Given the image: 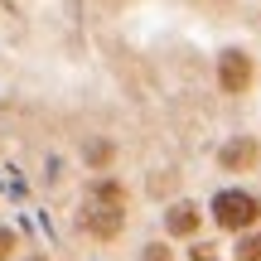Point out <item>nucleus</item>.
Instances as JSON below:
<instances>
[{"label": "nucleus", "mask_w": 261, "mask_h": 261, "mask_svg": "<svg viewBox=\"0 0 261 261\" xmlns=\"http://www.w3.org/2000/svg\"><path fill=\"white\" fill-rule=\"evenodd\" d=\"M126 194L116 184H97V194L87 198V208H83V227L87 232H97V237H116L121 232V218H126Z\"/></svg>", "instance_id": "nucleus-1"}, {"label": "nucleus", "mask_w": 261, "mask_h": 261, "mask_svg": "<svg viewBox=\"0 0 261 261\" xmlns=\"http://www.w3.org/2000/svg\"><path fill=\"white\" fill-rule=\"evenodd\" d=\"M261 218V198L242 194V189H223V194L213 198V223L227 227V232H242V227H252Z\"/></svg>", "instance_id": "nucleus-2"}, {"label": "nucleus", "mask_w": 261, "mask_h": 261, "mask_svg": "<svg viewBox=\"0 0 261 261\" xmlns=\"http://www.w3.org/2000/svg\"><path fill=\"white\" fill-rule=\"evenodd\" d=\"M218 87L223 92H247L252 87V54H242V48H227L223 58H218Z\"/></svg>", "instance_id": "nucleus-3"}, {"label": "nucleus", "mask_w": 261, "mask_h": 261, "mask_svg": "<svg viewBox=\"0 0 261 261\" xmlns=\"http://www.w3.org/2000/svg\"><path fill=\"white\" fill-rule=\"evenodd\" d=\"M256 160H261V145H256L252 136H237V140H227V145H223L218 165H223L227 174H242V169H252Z\"/></svg>", "instance_id": "nucleus-4"}, {"label": "nucleus", "mask_w": 261, "mask_h": 261, "mask_svg": "<svg viewBox=\"0 0 261 261\" xmlns=\"http://www.w3.org/2000/svg\"><path fill=\"white\" fill-rule=\"evenodd\" d=\"M198 223H203V213H198L194 203H174V208L165 213V227H169L174 237H194V232H198Z\"/></svg>", "instance_id": "nucleus-5"}, {"label": "nucleus", "mask_w": 261, "mask_h": 261, "mask_svg": "<svg viewBox=\"0 0 261 261\" xmlns=\"http://www.w3.org/2000/svg\"><path fill=\"white\" fill-rule=\"evenodd\" d=\"M237 261H261V232H256V237H247V242L237 247Z\"/></svg>", "instance_id": "nucleus-6"}, {"label": "nucleus", "mask_w": 261, "mask_h": 261, "mask_svg": "<svg viewBox=\"0 0 261 261\" xmlns=\"http://www.w3.org/2000/svg\"><path fill=\"white\" fill-rule=\"evenodd\" d=\"M19 247V237L10 232V227H0V261H10V252Z\"/></svg>", "instance_id": "nucleus-7"}, {"label": "nucleus", "mask_w": 261, "mask_h": 261, "mask_svg": "<svg viewBox=\"0 0 261 261\" xmlns=\"http://www.w3.org/2000/svg\"><path fill=\"white\" fill-rule=\"evenodd\" d=\"M87 160H92V165H107V160H112V145H87Z\"/></svg>", "instance_id": "nucleus-8"}, {"label": "nucleus", "mask_w": 261, "mask_h": 261, "mask_svg": "<svg viewBox=\"0 0 261 261\" xmlns=\"http://www.w3.org/2000/svg\"><path fill=\"white\" fill-rule=\"evenodd\" d=\"M145 261H169V247H160V242H150V247H145Z\"/></svg>", "instance_id": "nucleus-9"}, {"label": "nucleus", "mask_w": 261, "mask_h": 261, "mask_svg": "<svg viewBox=\"0 0 261 261\" xmlns=\"http://www.w3.org/2000/svg\"><path fill=\"white\" fill-rule=\"evenodd\" d=\"M189 256H194V261H218V252H208V247H194Z\"/></svg>", "instance_id": "nucleus-10"}, {"label": "nucleus", "mask_w": 261, "mask_h": 261, "mask_svg": "<svg viewBox=\"0 0 261 261\" xmlns=\"http://www.w3.org/2000/svg\"><path fill=\"white\" fill-rule=\"evenodd\" d=\"M29 261H44V256H29Z\"/></svg>", "instance_id": "nucleus-11"}]
</instances>
